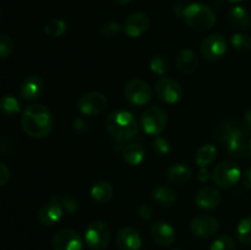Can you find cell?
Instances as JSON below:
<instances>
[{
	"label": "cell",
	"instance_id": "obj_1",
	"mask_svg": "<svg viewBox=\"0 0 251 250\" xmlns=\"http://www.w3.org/2000/svg\"><path fill=\"white\" fill-rule=\"evenodd\" d=\"M21 126L32 139H46L53 129V115L46 105L34 103L28 105L22 113Z\"/></svg>",
	"mask_w": 251,
	"mask_h": 250
},
{
	"label": "cell",
	"instance_id": "obj_2",
	"mask_svg": "<svg viewBox=\"0 0 251 250\" xmlns=\"http://www.w3.org/2000/svg\"><path fill=\"white\" fill-rule=\"evenodd\" d=\"M105 127L113 139L124 142L134 139L139 132V124L134 115L127 110H115L110 113Z\"/></svg>",
	"mask_w": 251,
	"mask_h": 250
},
{
	"label": "cell",
	"instance_id": "obj_3",
	"mask_svg": "<svg viewBox=\"0 0 251 250\" xmlns=\"http://www.w3.org/2000/svg\"><path fill=\"white\" fill-rule=\"evenodd\" d=\"M184 20L196 31H207L216 24V14L208 5L193 2L184 9Z\"/></svg>",
	"mask_w": 251,
	"mask_h": 250
},
{
	"label": "cell",
	"instance_id": "obj_4",
	"mask_svg": "<svg viewBox=\"0 0 251 250\" xmlns=\"http://www.w3.org/2000/svg\"><path fill=\"white\" fill-rule=\"evenodd\" d=\"M112 229L103 221H93L85 230V240L92 250H105L110 243Z\"/></svg>",
	"mask_w": 251,
	"mask_h": 250
},
{
	"label": "cell",
	"instance_id": "obj_5",
	"mask_svg": "<svg viewBox=\"0 0 251 250\" xmlns=\"http://www.w3.org/2000/svg\"><path fill=\"white\" fill-rule=\"evenodd\" d=\"M141 127L150 136H158L167 127L168 117L163 108L149 107L141 115Z\"/></svg>",
	"mask_w": 251,
	"mask_h": 250
},
{
	"label": "cell",
	"instance_id": "obj_6",
	"mask_svg": "<svg viewBox=\"0 0 251 250\" xmlns=\"http://www.w3.org/2000/svg\"><path fill=\"white\" fill-rule=\"evenodd\" d=\"M212 178L216 185L222 189H229L234 186L242 178V171L239 166L233 161H223L215 167Z\"/></svg>",
	"mask_w": 251,
	"mask_h": 250
},
{
	"label": "cell",
	"instance_id": "obj_7",
	"mask_svg": "<svg viewBox=\"0 0 251 250\" xmlns=\"http://www.w3.org/2000/svg\"><path fill=\"white\" fill-rule=\"evenodd\" d=\"M124 96L129 103L141 107L150 103V100L153 97V92H152L151 86L146 81L134 78L125 85Z\"/></svg>",
	"mask_w": 251,
	"mask_h": 250
},
{
	"label": "cell",
	"instance_id": "obj_8",
	"mask_svg": "<svg viewBox=\"0 0 251 250\" xmlns=\"http://www.w3.org/2000/svg\"><path fill=\"white\" fill-rule=\"evenodd\" d=\"M156 95L162 102L176 104L183 98L184 90L178 81L163 76L156 82Z\"/></svg>",
	"mask_w": 251,
	"mask_h": 250
},
{
	"label": "cell",
	"instance_id": "obj_9",
	"mask_svg": "<svg viewBox=\"0 0 251 250\" xmlns=\"http://www.w3.org/2000/svg\"><path fill=\"white\" fill-rule=\"evenodd\" d=\"M220 229L218 220L208 213H201L195 216L190 222V230L195 237L200 239H208L213 237Z\"/></svg>",
	"mask_w": 251,
	"mask_h": 250
},
{
	"label": "cell",
	"instance_id": "obj_10",
	"mask_svg": "<svg viewBox=\"0 0 251 250\" xmlns=\"http://www.w3.org/2000/svg\"><path fill=\"white\" fill-rule=\"evenodd\" d=\"M108 100L102 92L91 91L78 100V109L85 115H98L107 108Z\"/></svg>",
	"mask_w": 251,
	"mask_h": 250
},
{
	"label": "cell",
	"instance_id": "obj_11",
	"mask_svg": "<svg viewBox=\"0 0 251 250\" xmlns=\"http://www.w3.org/2000/svg\"><path fill=\"white\" fill-rule=\"evenodd\" d=\"M201 54L208 61H217L223 58L227 51V42L221 34H211L205 38L200 47Z\"/></svg>",
	"mask_w": 251,
	"mask_h": 250
},
{
	"label": "cell",
	"instance_id": "obj_12",
	"mask_svg": "<svg viewBox=\"0 0 251 250\" xmlns=\"http://www.w3.org/2000/svg\"><path fill=\"white\" fill-rule=\"evenodd\" d=\"M61 200L56 195H53L38 211V221L46 227H53L60 221L63 216Z\"/></svg>",
	"mask_w": 251,
	"mask_h": 250
},
{
	"label": "cell",
	"instance_id": "obj_13",
	"mask_svg": "<svg viewBox=\"0 0 251 250\" xmlns=\"http://www.w3.org/2000/svg\"><path fill=\"white\" fill-rule=\"evenodd\" d=\"M82 239L74 229H61L51 239L53 250H82Z\"/></svg>",
	"mask_w": 251,
	"mask_h": 250
},
{
	"label": "cell",
	"instance_id": "obj_14",
	"mask_svg": "<svg viewBox=\"0 0 251 250\" xmlns=\"http://www.w3.org/2000/svg\"><path fill=\"white\" fill-rule=\"evenodd\" d=\"M150 27V19L144 12H134L125 20L124 31L130 38H137L146 33Z\"/></svg>",
	"mask_w": 251,
	"mask_h": 250
},
{
	"label": "cell",
	"instance_id": "obj_15",
	"mask_svg": "<svg viewBox=\"0 0 251 250\" xmlns=\"http://www.w3.org/2000/svg\"><path fill=\"white\" fill-rule=\"evenodd\" d=\"M115 244L119 250H140L142 239L140 233L132 227H124L118 232Z\"/></svg>",
	"mask_w": 251,
	"mask_h": 250
},
{
	"label": "cell",
	"instance_id": "obj_16",
	"mask_svg": "<svg viewBox=\"0 0 251 250\" xmlns=\"http://www.w3.org/2000/svg\"><path fill=\"white\" fill-rule=\"evenodd\" d=\"M221 201H222V196H221L220 191L211 186H205V188L200 189L195 196L196 206L205 211H212L217 208Z\"/></svg>",
	"mask_w": 251,
	"mask_h": 250
},
{
	"label": "cell",
	"instance_id": "obj_17",
	"mask_svg": "<svg viewBox=\"0 0 251 250\" xmlns=\"http://www.w3.org/2000/svg\"><path fill=\"white\" fill-rule=\"evenodd\" d=\"M43 91V78L38 75H31L22 82L20 87V97L25 100H34L41 97Z\"/></svg>",
	"mask_w": 251,
	"mask_h": 250
},
{
	"label": "cell",
	"instance_id": "obj_18",
	"mask_svg": "<svg viewBox=\"0 0 251 250\" xmlns=\"http://www.w3.org/2000/svg\"><path fill=\"white\" fill-rule=\"evenodd\" d=\"M151 235L161 247H168L176 239V230L166 221H156L151 225Z\"/></svg>",
	"mask_w": 251,
	"mask_h": 250
},
{
	"label": "cell",
	"instance_id": "obj_19",
	"mask_svg": "<svg viewBox=\"0 0 251 250\" xmlns=\"http://www.w3.org/2000/svg\"><path fill=\"white\" fill-rule=\"evenodd\" d=\"M193 174V168L185 163L172 164L171 167H168V169H167L166 172L167 179H168L172 184H176V185L185 184L186 181L190 180Z\"/></svg>",
	"mask_w": 251,
	"mask_h": 250
},
{
	"label": "cell",
	"instance_id": "obj_20",
	"mask_svg": "<svg viewBox=\"0 0 251 250\" xmlns=\"http://www.w3.org/2000/svg\"><path fill=\"white\" fill-rule=\"evenodd\" d=\"M176 68L183 74H193L199 68V58L191 49H183L176 55Z\"/></svg>",
	"mask_w": 251,
	"mask_h": 250
},
{
	"label": "cell",
	"instance_id": "obj_21",
	"mask_svg": "<svg viewBox=\"0 0 251 250\" xmlns=\"http://www.w3.org/2000/svg\"><path fill=\"white\" fill-rule=\"evenodd\" d=\"M239 125L232 120H225V122L218 123L213 129V136L218 140L220 142H225L227 144L234 135L240 132Z\"/></svg>",
	"mask_w": 251,
	"mask_h": 250
},
{
	"label": "cell",
	"instance_id": "obj_22",
	"mask_svg": "<svg viewBox=\"0 0 251 250\" xmlns=\"http://www.w3.org/2000/svg\"><path fill=\"white\" fill-rule=\"evenodd\" d=\"M90 193L93 201H96L97 203H107L112 200L114 189L109 181L100 180L93 184Z\"/></svg>",
	"mask_w": 251,
	"mask_h": 250
},
{
	"label": "cell",
	"instance_id": "obj_23",
	"mask_svg": "<svg viewBox=\"0 0 251 250\" xmlns=\"http://www.w3.org/2000/svg\"><path fill=\"white\" fill-rule=\"evenodd\" d=\"M152 199L158 206L168 208L174 206V203L176 202V194L169 186L161 185L154 189L153 194H152Z\"/></svg>",
	"mask_w": 251,
	"mask_h": 250
},
{
	"label": "cell",
	"instance_id": "obj_24",
	"mask_svg": "<svg viewBox=\"0 0 251 250\" xmlns=\"http://www.w3.org/2000/svg\"><path fill=\"white\" fill-rule=\"evenodd\" d=\"M123 159L130 166H139L145 159V150L140 144L132 142V144L124 146L122 151Z\"/></svg>",
	"mask_w": 251,
	"mask_h": 250
},
{
	"label": "cell",
	"instance_id": "obj_25",
	"mask_svg": "<svg viewBox=\"0 0 251 250\" xmlns=\"http://www.w3.org/2000/svg\"><path fill=\"white\" fill-rule=\"evenodd\" d=\"M228 20L238 29H247L251 25V16L243 6H234L228 12Z\"/></svg>",
	"mask_w": 251,
	"mask_h": 250
},
{
	"label": "cell",
	"instance_id": "obj_26",
	"mask_svg": "<svg viewBox=\"0 0 251 250\" xmlns=\"http://www.w3.org/2000/svg\"><path fill=\"white\" fill-rule=\"evenodd\" d=\"M227 151L233 158H243L247 153V144L243 131L238 132L227 142Z\"/></svg>",
	"mask_w": 251,
	"mask_h": 250
},
{
	"label": "cell",
	"instance_id": "obj_27",
	"mask_svg": "<svg viewBox=\"0 0 251 250\" xmlns=\"http://www.w3.org/2000/svg\"><path fill=\"white\" fill-rule=\"evenodd\" d=\"M216 156H217V149L212 144H206L202 147H200V150L196 153L195 161L199 167L205 168L206 166L215 161Z\"/></svg>",
	"mask_w": 251,
	"mask_h": 250
},
{
	"label": "cell",
	"instance_id": "obj_28",
	"mask_svg": "<svg viewBox=\"0 0 251 250\" xmlns=\"http://www.w3.org/2000/svg\"><path fill=\"white\" fill-rule=\"evenodd\" d=\"M21 110L19 100L12 96H4L0 98V113L6 117H15Z\"/></svg>",
	"mask_w": 251,
	"mask_h": 250
},
{
	"label": "cell",
	"instance_id": "obj_29",
	"mask_svg": "<svg viewBox=\"0 0 251 250\" xmlns=\"http://www.w3.org/2000/svg\"><path fill=\"white\" fill-rule=\"evenodd\" d=\"M68 29V25L64 20L60 19H54L50 20L48 24L44 26V32L48 36L53 37V38H58V37H61Z\"/></svg>",
	"mask_w": 251,
	"mask_h": 250
},
{
	"label": "cell",
	"instance_id": "obj_30",
	"mask_svg": "<svg viewBox=\"0 0 251 250\" xmlns=\"http://www.w3.org/2000/svg\"><path fill=\"white\" fill-rule=\"evenodd\" d=\"M237 237L244 245H251V216L245 217L238 225Z\"/></svg>",
	"mask_w": 251,
	"mask_h": 250
},
{
	"label": "cell",
	"instance_id": "obj_31",
	"mask_svg": "<svg viewBox=\"0 0 251 250\" xmlns=\"http://www.w3.org/2000/svg\"><path fill=\"white\" fill-rule=\"evenodd\" d=\"M232 46L239 53H248L251 50V37L243 32H238V33L233 34Z\"/></svg>",
	"mask_w": 251,
	"mask_h": 250
},
{
	"label": "cell",
	"instance_id": "obj_32",
	"mask_svg": "<svg viewBox=\"0 0 251 250\" xmlns=\"http://www.w3.org/2000/svg\"><path fill=\"white\" fill-rule=\"evenodd\" d=\"M150 68L157 75L163 77L169 71V61L166 56L163 55H156L152 58L151 63H150Z\"/></svg>",
	"mask_w": 251,
	"mask_h": 250
},
{
	"label": "cell",
	"instance_id": "obj_33",
	"mask_svg": "<svg viewBox=\"0 0 251 250\" xmlns=\"http://www.w3.org/2000/svg\"><path fill=\"white\" fill-rule=\"evenodd\" d=\"M210 250H237V245L230 235L223 234L215 239V242L211 244Z\"/></svg>",
	"mask_w": 251,
	"mask_h": 250
},
{
	"label": "cell",
	"instance_id": "obj_34",
	"mask_svg": "<svg viewBox=\"0 0 251 250\" xmlns=\"http://www.w3.org/2000/svg\"><path fill=\"white\" fill-rule=\"evenodd\" d=\"M14 51V42L7 34H0V58H9Z\"/></svg>",
	"mask_w": 251,
	"mask_h": 250
},
{
	"label": "cell",
	"instance_id": "obj_35",
	"mask_svg": "<svg viewBox=\"0 0 251 250\" xmlns=\"http://www.w3.org/2000/svg\"><path fill=\"white\" fill-rule=\"evenodd\" d=\"M153 151L158 156H167L171 151V145L168 140L162 136H157L153 141Z\"/></svg>",
	"mask_w": 251,
	"mask_h": 250
},
{
	"label": "cell",
	"instance_id": "obj_36",
	"mask_svg": "<svg viewBox=\"0 0 251 250\" xmlns=\"http://www.w3.org/2000/svg\"><path fill=\"white\" fill-rule=\"evenodd\" d=\"M100 31H102V34L104 37H109V38H112V37H115L117 34H119V32L122 31V27H120V25L118 24V22L109 21V22H105V24L103 25Z\"/></svg>",
	"mask_w": 251,
	"mask_h": 250
},
{
	"label": "cell",
	"instance_id": "obj_37",
	"mask_svg": "<svg viewBox=\"0 0 251 250\" xmlns=\"http://www.w3.org/2000/svg\"><path fill=\"white\" fill-rule=\"evenodd\" d=\"M60 200H61V205H63L64 210H65L66 212L71 213V215L77 212L78 208H80V205H78V202L73 198V196L65 195L63 196Z\"/></svg>",
	"mask_w": 251,
	"mask_h": 250
},
{
	"label": "cell",
	"instance_id": "obj_38",
	"mask_svg": "<svg viewBox=\"0 0 251 250\" xmlns=\"http://www.w3.org/2000/svg\"><path fill=\"white\" fill-rule=\"evenodd\" d=\"M73 130L78 136H85L88 132V124L82 118H76L73 123Z\"/></svg>",
	"mask_w": 251,
	"mask_h": 250
},
{
	"label": "cell",
	"instance_id": "obj_39",
	"mask_svg": "<svg viewBox=\"0 0 251 250\" xmlns=\"http://www.w3.org/2000/svg\"><path fill=\"white\" fill-rule=\"evenodd\" d=\"M137 215L144 221H150L152 218V216H153V210H152L151 206L141 205L137 208Z\"/></svg>",
	"mask_w": 251,
	"mask_h": 250
},
{
	"label": "cell",
	"instance_id": "obj_40",
	"mask_svg": "<svg viewBox=\"0 0 251 250\" xmlns=\"http://www.w3.org/2000/svg\"><path fill=\"white\" fill-rule=\"evenodd\" d=\"M10 180V169L6 164L0 162V186H4Z\"/></svg>",
	"mask_w": 251,
	"mask_h": 250
},
{
	"label": "cell",
	"instance_id": "obj_41",
	"mask_svg": "<svg viewBox=\"0 0 251 250\" xmlns=\"http://www.w3.org/2000/svg\"><path fill=\"white\" fill-rule=\"evenodd\" d=\"M242 183L244 185V188L251 189V168H248L242 174Z\"/></svg>",
	"mask_w": 251,
	"mask_h": 250
},
{
	"label": "cell",
	"instance_id": "obj_42",
	"mask_svg": "<svg viewBox=\"0 0 251 250\" xmlns=\"http://www.w3.org/2000/svg\"><path fill=\"white\" fill-rule=\"evenodd\" d=\"M198 178L201 183H205V181H207L208 178H210V172H208L206 168H201L200 171H199Z\"/></svg>",
	"mask_w": 251,
	"mask_h": 250
},
{
	"label": "cell",
	"instance_id": "obj_43",
	"mask_svg": "<svg viewBox=\"0 0 251 250\" xmlns=\"http://www.w3.org/2000/svg\"><path fill=\"white\" fill-rule=\"evenodd\" d=\"M244 127L247 131H251V108L244 114Z\"/></svg>",
	"mask_w": 251,
	"mask_h": 250
},
{
	"label": "cell",
	"instance_id": "obj_44",
	"mask_svg": "<svg viewBox=\"0 0 251 250\" xmlns=\"http://www.w3.org/2000/svg\"><path fill=\"white\" fill-rule=\"evenodd\" d=\"M113 1L119 5H127L129 2H131V0H113Z\"/></svg>",
	"mask_w": 251,
	"mask_h": 250
},
{
	"label": "cell",
	"instance_id": "obj_45",
	"mask_svg": "<svg viewBox=\"0 0 251 250\" xmlns=\"http://www.w3.org/2000/svg\"><path fill=\"white\" fill-rule=\"evenodd\" d=\"M228 1H229V2H240L242 0H228Z\"/></svg>",
	"mask_w": 251,
	"mask_h": 250
},
{
	"label": "cell",
	"instance_id": "obj_46",
	"mask_svg": "<svg viewBox=\"0 0 251 250\" xmlns=\"http://www.w3.org/2000/svg\"><path fill=\"white\" fill-rule=\"evenodd\" d=\"M249 150H250V153H251V140H250V144H249Z\"/></svg>",
	"mask_w": 251,
	"mask_h": 250
},
{
	"label": "cell",
	"instance_id": "obj_47",
	"mask_svg": "<svg viewBox=\"0 0 251 250\" xmlns=\"http://www.w3.org/2000/svg\"><path fill=\"white\" fill-rule=\"evenodd\" d=\"M172 250H181V249H179V248H176V249H172Z\"/></svg>",
	"mask_w": 251,
	"mask_h": 250
}]
</instances>
